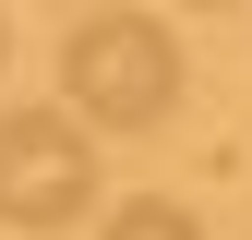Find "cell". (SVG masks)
Here are the masks:
<instances>
[{
    "label": "cell",
    "instance_id": "obj_1",
    "mask_svg": "<svg viewBox=\"0 0 252 240\" xmlns=\"http://www.w3.org/2000/svg\"><path fill=\"white\" fill-rule=\"evenodd\" d=\"M60 96L96 108V132H144L180 108V36L168 12H84L60 36Z\"/></svg>",
    "mask_w": 252,
    "mask_h": 240
},
{
    "label": "cell",
    "instance_id": "obj_2",
    "mask_svg": "<svg viewBox=\"0 0 252 240\" xmlns=\"http://www.w3.org/2000/svg\"><path fill=\"white\" fill-rule=\"evenodd\" d=\"M96 204V144L72 108H12L0 120V216L12 228H72Z\"/></svg>",
    "mask_w": 252,
    "mask_h": 240
},
{
    "label": "cell",
    "instance_id": "obj_3",
    "mask_svg": "<svg viewBox=\"0 0 252 240\" xmlns=\"http://www.w3.org/2000/svg\"><path fill=\"white\" fill-rule=\"evenodd\" d=\"M108 240H204V216H192V204H168V192H144V204H120V216H108Z\"/></svg>",
    "mask_w": 252,
    "mask_h": 240
},
{
    "label": "cell",
    "instance_id": "obj_4",
    "mask_svg": "<svg viewBox=\"0 0 252 240\" xmlns=\"http://www.w3.org/2000/svg\"><path fill=\"white\" fill-rule=\"evenodd\" d=\"M0 48H12V24H0Z\"/></svg>",
    "mask_w": 252,
    "mask_h": 240
}]
</instances>
